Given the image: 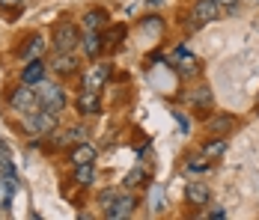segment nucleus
Segmentation results:
<instances>
[{
	"label": "nucleus",
	"instance_id": "nucleus-1",
	"mask_svg": "<svg viewBox=\"0 0 259 220\" xmlns=\"http://www.w3.org/2000/svg\"><path fill=\"white\" fill-rule=\"evenodd\" d=\"M57 119H60V116H57L54 110H48V107H36V110L24 113V128L30 131V134L48 137V134L57 131Z\"/></svg>",
	"mask_w": 259,
	"mask_h": 220
},
{
	"label": "nucleus",
	"instance_id": "nucleus-2",
	"mask_svg": "<svg viewBox=\"0 0 259 220\" xmlns=\"http://www.w3.org/2000/svg\"><path fill=\"white\" fill-rule=\"evenodd\" d=\"M51 42H54V51L72 54V51L80 45L78 24H72V21H57V24H54V33H51Z\"/></svg>",
	"mask_w": 259,
	"mask_h": 220
},
{
	"label": "nucleus",
	"instance_id": "nucleus-3",
	"mask_svg": "<svg viewBox=\"0 0 259 220\" xmlns=\"http://www.w3.org/2000/svg\"><path fill=\"white\" fill-rule=\"evenodd\" d=\"M36 98H39V107H48L57 116H60L63 107H66V90H63L60 83H48V80L36 83Z\"/></svg>",
	"mask_w": 259,
	"mask_h": 220
},
{
	"label": "nucleus",
	"instance_id": "nucleus-4",
	"mask_svg": "<svg viewBox=\"0 0 259 220\" xmlns=\"http://www.w3.org/2000/svg\"><path fill=\"white\" fill-rule=\"evenodd\" d=\"M9 107H12L15 113H30V110H36V107H39L36 90H33L30 83H21L18 90H12V96H9Z\"/></svg>",
	"mask_w": 259,
	"mask_h": 220
},
{
	"label": "nucleus",
	"instance_id": "nucleus-5",
	"mask_svg": "<svg viewBox=\"0 0 259 220\" xmlns=\"http://www.w3.org/2000/svg\"><path fill=\"white\" fill-rule=\"evenodd\" d=\"M134 208H137V196L125 191V194H119L113 202H110V208H104V217L107 220H125L134 214Z\"/></svg>",
	"mask_w": 259,
	"mask_h": 220
},
{
	"label": "nucleus",
	"instance_id": "nucleus-6",
	"mask_svg": "<svg viewBox=\"0 0 259 220\" xmlns=\"http://www.w3.org/2000/svg\"><path fill=\"white\" fill-rule=\"evenodd\" d=\"M214 18H221V6L214 0H197L191 6V27H203Z\"/></svg>",
	"mask_w": 259,
	"mask_h": 220
},
{
	"label": "nucleus",
	"instance_id": "nucleus-7",
	"mask_svg": "<svg viewBox=\"0 0 259 220\" xmlns=\"http://www.w3.org/2000/svg\"><path fill=\"white\" fill-rule=\"evenodd\" d=\"M75 107H78L80 116H96V113H102V96H99V90H93V86H83V90L78 93Z\"/></svg>",
	"mask_w": 259,
	"mask_h": 220
},
{
	"label": "nucleus",
	"instance_id": "nucleus-8",
	"mask_svg": "<svg viewBox=\"0 0 259 220\" xmlns=\"http://www.w3.org/2000/svg\"><path fill=\"white\" fill-rule=\"evenodd\" d=\"M48 69H51L54 74H60V77H72V74H78V60H75L72 54L57 51L51 57V63H48Z\"/></svg>",
	"mask_w": 259,
	"mask_h": 220
},
{
	"label": "nucleus",
	"instance_id": "nucleus-9",
	"mask_svg": "<svg viewBox=\"0 0 259 220\" xmlns=\"http://www.w3.org/2000/svg\"><path fill=\"white\" fill-rule=\"evenodd\" d=\"M185 199H188L191 205H208V199H211V191H208L206 182L194 179V182H188V185H185Z\"/></svg>",
	"mask_w": 259,
	"mask_h": 220
},
{
	"label": "nucleus",
	"instance_id": "nucleus-10",
	"mask_svg": "<svg viewBox=\"0 0 259 220\" xmlns=\"http://www.w3.org/2000/svg\"><path fill=\"white\" fill-rule=\"evenodd\" d=\"M206 128L214 134V137H227V134L235 128V116L233 113H211V116L206 119Z\"/></svg>",
	"mask_w": 259,
	"mask_h": 220
},
{
	"label": "nucleus",
	"instance_id": "nucleus-11",
	"mask_svg": "<svg viewBox=\"0 0 259 220\" xmlns=\"http://www.w3.org/2000/svg\"><path fill=\"white\" fill-rule=\"evenodd\" d=\"M96 158H99V149L93 146V143H75V149H72V155H69V161L78 167V164H96Z\"/></svg>",
	"mask_w": 259,
	"mask_h": 220
},
{
	"label": "nucleus",
	"instance_id": "nucleus-12",
	"mask_svg": "<svg viewBox=\"0 0 259 220\" xmlns=\"http://www.w3.org/2000/svg\"><path fill=\"white\" fill-rule=\"evenodd\" d=\"M45 60H30L24 66V72H21V83H30V86H36V83H42L45 80Z\"/></svg>",
	"mask_w": 259,
	"mask_h": 220
},
{
	"label": "nucleus",
	"instance_id": "nucleus-13",
	"mask_svg": "<svg viewBox=\"0 0 259 220\" xmlns=\"http://www.w3.org/2000/svg\"><path fill=\"white\" fill-rule=\"evenodd\" d=\"M80 48H83V54L87 57H99L102 54V33L99 30H87L83 36H80Z\"/></svg>",
	"mask_w": 259,
	"mask_h": 220
},
{
	"label": "nucleus",
	"instance_id": "nucleus-14",
	"mask_svg": "<svg viewBox=\"0 0 259 220\" xmlns=\"http://www.w3.org/2000/svg\"><path fill=\"white\" fill-rule=\"evenodd\" d=\"M188 101H191L197 110H211L214 96H211V90H208V86H197V90H191V93H188Z\"/></svg>",
	"mask_w": 259,
	"mask_h": 220
},
{
	"label": "nucleus",
	"instance_id": "nucleus-15",
	"mask_svg": "<svg viewBox=\"0 0 259 220\" xmlns=\"http://www.w3.org/2000/svg\"><path fill=\"white\" fill-rule=\"evenodd\" d=\"M75 182H78L80 188L96 185V164H78L75 167Z\"/></svg>",
	"mask_w": 259,
	"mask_h": 220
},
{
	"label": "nucleus",
	"instance_id": "nucleus-16",
	"mask_svg": "<svg viewBox=\"0 0 259 220\" xmlns=\"http://www.w3.org/2000/svg\"><path fill=\"white\" fill-rule=\"evenodd\" d=\"M107 74H110V66H107V63H99L93 72L87 74V86H93V90H102V83L107 80Z\"/></svg>",
	"mask_w": 259,
	"mask_h": 220
},
{
	"label": "nucleus",
	"instance_id": "nucleus-17",
	"mask_svg": "<svg viewBox=\"0 0 259 220\" xmlns=\"http://www.w3.org/2000/svg\"><path fill=\"white\" fill-rule=\"evenodd\" d=\"M203 155H208L211 161H214V158H224V155H227V140H224V137L208 140L206 146H203Z\"/></svg>",
	"mask_w": 259,
	"mask_h": 220
},
{
	"label": "nucleus",
	"instance_id": "nucleus-18",
	"mask_svg": "<svg viewBox=\"0 0 259 220\" xmlns=\"http://www.w3.org/2000/svg\"><path fill=\"white\" fill-rule=\"evenodd\" d=\"M104 24H107V18H104L102 9H90V12L83 15V27H87V30H102Z\"/></svg>",
	"mask_w": 259,
	"mask_h": 220
},
{
	"label": "nucleus",
	"instance_id": "nucleus-19",
	"mask_svg": "<svg viewBox=\"0 0 259 220\" xmlns=\"http://www.w3.org/2000/svg\"><path fill=\"white\" fill-rule=\"evenodd\" d=\"M140 182H146V172L140 170V167H134V170L122 179V188H125V191H134V188H140Z\"/></svg>",
	"mask_w": 259,
	"mask_h": 220
},
{
	"label": "nucleus",
	"instance_id": "nucleus-20",
	"mask_svg": "<svg viewBox=\"0 0 259 220\" xmlns=\"http://www.w3.org/2000/svg\"><path fill=\"white\" fill-rule=\"evenodd\" d=\"M42 48H45V39H42V36H33V39H30V45L21 48V57H24V60H33Z\"/></svg>",
	"mask_w": 259,
	"mask_h": 220
},
{
	"label": "nucleus",
	"instance_id": "nucleus-21",
	"mask_svg": "<svg viewBox=\"0 0 259 220\" xmlns=\"http://www.w3.org/2000/svg\"><path fill=\"white\" fill-rule=\"evenodd\" d=\"M208 167H211V158H208V155H194V158H188V170L206 172Z\"/></svg>",
	"mask_w": 259,
	"mask_h": 220
},
{
	"label": "nucleus",
	"instance_id": "nucleus-22",
	"mask_svg": "<svg viewBox=\"0 0 259 220\" xmlns=\"http://www.w3.org/2000/svg\"><path fill=\"white\" fill-rule=\"evenodd\" d=\"M66 134L72 137V143H83V140L90 137V128H87V125H72V128L66 131Z\"/></svg>",
	"mask_w": 259,
	"mask_h": 220
},
{
	"label": "nucleus",
	"instance_id": "nucleus-23",
	"mask_svg": "<svg viewBox=\"0 0 259 220\" xmlns=\"http://www.w3.org/2000/svg\"><path fill=\"white\" fill-rule=\"evenodd\" d=\"M116 196H119V191H116V188H107V191H102V194H99V205H102V208H110V202H113Z\"/></svg>",
	"mask_w": 259,
	"mask_h": 220
},
{
	"label": "nucleus",
	"instance_id": "nucleus-24",
	"mask_svg": "<svg viewBox=\"0 0 259 220\" xmlns=\"http://www.w3.org/2000/svg\"><path fill=\"white\" fill-rule=\"evenodd\" d=\"M161 208H164V191L155 188V194H152V214H161Z\"/></svg>",
	"mask_w": 259,
	"mask_h": 220
},
{
	"label": "nucleus",
	"instance_id": "nucleus-25",
	"mask_svg": "<svg viewBox=\"0 0 259 220\" xmlns=\"http://www.w3.org/2000/svg\"><path fill=\"white\" fill-rule=\"evenodd\" d=\"M214 3L221 6V12H233V9L238 6V3H241V0H214Z\"/></svg>",
	"mask_w": 259,
	"mask_h": 220
},
{
	"label": "nucleus",
	"instance_id": "nucleus-26",
	"mask_svg": "<svg viewBox=\"0 0 259 220\" xmlns=\"http://www.w3.org/2000/svg\"><path fill=\"white\" fill-rule=\"evenodd\" d=\"M146 30H161V21H158L155 15H149V18H146Z\"/></svg>",
	"mask_w": 259,
	"mask_h": 220
},
{
	"label": "nucleus",
	"instance_id": "nucleus-27",
	"mask_svg": "<svg viewBox=\"0 0 259 220\" xmlns=\"http://www.w3.org/2000/svg\"><path fill=\"white\" fill-rule=\"evenodd\" d=\"M0 6H6V9H15V6H24V0H0Z\"/></svg>",
	"mask_w": 259,
	"mask_h": 220
},
{
	"label": "nucleus",
	"instance_id": "nucleus-28",
	"mask_svg": "<svg viewBox=\"0 0 259 220\" xmlns=\"http://www.w3.org/2000/svg\"><path fill=\"white\" fill-rule=\"evenodd\" d=\"M211 217H218V220H221V217H227V211H224L221 205H214V211H211Z\"/></svg>",
	"mask_w": 259,
	"mask_h": 220
}]
</instances>
